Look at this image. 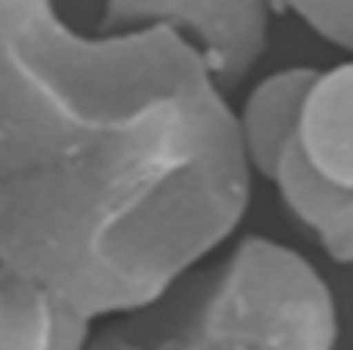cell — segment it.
<instances>
[{"label": "cell", "mask_w": 353, "mask_h": 350, "mask_svg": "<svg viewBox=\"0 0 353 350\" xmlns=\"http://www.w3.org/2000/svg\"><path fill=\"white\" fill-rule=\"evenodd\" d=\"M316 79V69L309 66H288L254 83V90L234 107L240 148L247 155V165L261 179H274L285 155L295 148L299 120L305 107V93Z\"/></svg>", "instance_id": "obj_6"}, {"label": "cell", "mask_w": 353, "mask_h": 350, "mask_svg": "<svg viewBox=\"0 0 353 350\" xmlns=\"http://www.w3.org/2000/svg\"><path fill=\"white\" fill-rule=\"evenodd\" d=\"M274 14L302 21L316 38L353 59V0H271Z\"/></svg>", "instance_id": "obj_9"}, {"label": "cell", "mask_w": 353, "mask_h": 350, "mask_svg": "<svg viewBox=\"0 0 353 350\" xmlns=\"http://www.w3.org/2000/svg\"><path fill=\"white\" fill-rule=\"evenodd\" d=\"M213 83L168 31L72 28L59 0H0V189L62 172Z\"/></svg>", "instance_id": "obj_2"}, {"label": "cell", "mask_w": 353, "mask_h": 350, "mask_svg": "<svg viewBox=\"0 0 353 350\" xmlns=\"http://www.w3.org/2000/svg\"><path fill=\"white\" fill-rule=\"evenodd\" d=\"M93 323L0 261V350H86Z\"/></svg>", "instance_id": "obj_7"}, {"label": "cell", "mask_w": 353, "mask_h": 350, "mask_svg": "<svg viewBox=\"0 0 353 350\" xmlns=\"http://www.w3.org/2000/svg\"><path fill=\"white\" fill-rule=\"evenodd\" d=\"M271 186L278 189L288 217L326 251V257L336 264H353V193L319 182L295 148L285 155Z\"/></svg>", "instance_id": "obj_8"}, {"label": "cell", "mask_w": 353, "mask_h": 350, "mask_svg": "<svg viewBox=\"0 0 353 350\" xmlns=\"http://www.w3.org/2000/svg\"><path fill=\"white\" fill-rule=\"evenodd\" d=\"M86 350H230V347H223V344H216V340H210V337H203V333H196L189 327H179L172 337H158V340H130V337L107 333V337L90 340Z\"/></svg>", "instance_id": "obj_10"}, {"label": "cell", "mask_w": 353, "mask_h": 350, "mask_svg": "<svg viewBox=\"0 0 353 350\" xmlns=\"http://www.w3.org/2000/svg\"><path fill=\"white\" fill-rule=\"evenodd\" d=\"M250 182L234 107L203 83L97 155L0 189V261L86 323L137 313L234 237Z\"/></svg>", "instance_id": "obj_1"}, {"label": "cell", "mask_w": 353, "mask_h": 350, "mask_svg": "<svg viewBox=\"0 0 353 350\" xmlns=\"http://www.w3.org/2000/svg\"><path fill=\"white\" fill-rule=\"evenodd\" d=\"M230 350H336L340 313L316 264L271 237H243L199 285L182 323Z\"/></svg>", "instance_id": "obj_3"}, {"label": "cell", "mask_w": 353, "mask_h": 350, "mask_svg": "<svg viewBox=\"0 0 353 350\" xmlns=\"http://www.w3.org/2000/svg\"><path fill=\"white\" fill-rule=\"evenodd\" d=\"M295 151L319 182L353 193V59L333 69H316Z\"/></svg>", "instance_id": "obj_5"}, {"label": "cell", "mask_w": 353, "mask_h": 350, "mask_svg": "<svg viewBox=\"0 0 353 350\" xmlns=\"http://www.w3.org/2000/svg\"><path fill=\"white\" fill-rule=\"evenodd\" d=\"M271 0H103L100 31H168L230 93L268 52Z\"/></svg>", "instance_id": "obj_4"}]
</instances>
